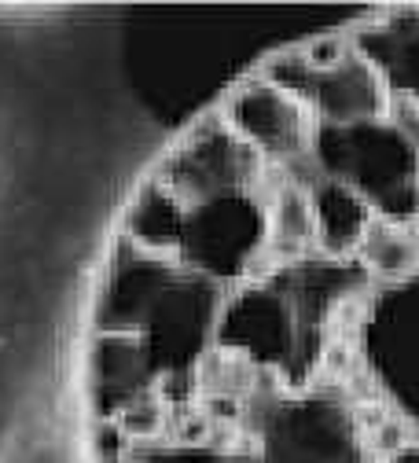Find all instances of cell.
<instances>
[{"instance_id":"cell-1","label":"cell","mask_w":419,"mask_h":463,"mask_svg":"<svg viewBox=\"0 0 419 463\" xmlns=\"http://www.w3.org/2000/svg\"><path fill=\"white\" fill-rule=\"evenodd\" d=\"M313 169L361 195L390 224L419 221V155L386 122L317 126L309 137Z\"/></svg>"},{"instance_id":"cell-2","label":"cell","mask_w":419,"mask_h":463,"mask_svg":"<svg viewBox=\"0 0 419 463\" xmlns=\"http://www.w3.org/2000/svg\"><path fill=\"white\" fill-rule=\"evenodd\" d=\"M272 247L269 203L258 192H232L188 206L176 265L217 287L247 283L254 265Z\"/></svg>"},{"instance_id":"cell-3","label":"cell","mask_w":419,"mask_h":463,"mask_svg":"<svg viewBox=\"0 0 419 463\" xmlns=\"http://www.w3.org/2000/svg\"><path fill=\"white\" fill-rule=\"evenodd\" d=\"M247 463H368V452L361 423L346 401L306 393L265 412Z\"/></svg>"},{"instance_id":"cell-4","label":"cell","mask_w":419,"mask_h":463,"mask_svg":"<svg viewBox=\"0 0 419 463\" xmlns=\"http://www.w3.org/2000/svg\"><path fill=\"white\" fill-rule=\"evenodd\" d=\"M217 345L251 368L290 372L302 361L306 309L290 283H243L221 306Z\"/></svg>"},{"instance_id":"cell-5","label":"cell","mask_w":419,"mask_h":463,"mask_svg":"<svg viewBox=\"0 0 419 463\" xmlns=\"http://www.w3.org/2000/svg\"><path fill=\"white\" fill-rule=\"evenodd\" d=\"M221 306L224 295L217 283L181 269V276L158 298V306L151 309V317L137 335L155 379L185 375L206 361V350L217 335Z\"/></svg>"},{"instance_id":"cell-6","label":"cell","mask_w":419,"mask_h":463,"mask_svg":"<svg viewBox=\"0 0 419 463\" xmlns=\"http://www.w3.org/2000/svg\"><path fill=\"white\" fill-rule=\"evenodd\" d=\"M258 177H262V155L239 140L224 126L221 114L210 122H199L158 169V181L185 206L232 192H254Z\"/></svg>"},{"instance_id":"cell-7","label":"cell","mask_w":419,"mask_h":463,"mask_svg":"<svg viewBox=\"0 0 419 463\" xmlns=\"http://www.w3.org/2000/svg\"><path fill=\"white\" fill-rule=\"evenodd\" d=\"M181 276V265L169 258H151L137 250L126 236H118L103 287L96 295V313L92 327L96 335H140L144 320L158 306V298Z\"/></svg>"},{"instance_id":"cell-8","label":"cell","mask_w":419,"mask_h":463,"mask_svg":"<svg viewBox=\"0 0 419 463\" xmlns=\"http://www.w3.org/2000/svg\"><path fill=\"white\" fill-rule=\"evenodd\" d=\"M224 126L251 144L262 158H276V162H294L309 151V114L306 103L294 99L280 89H272L269 81L254 78L243 81L221 107Z\"/></svg>"},{"instance_id":"cell-9","label":"cell","mask_w":419,"mask_h":463,"mask_svg":"<svg viewBox=\"0 0 419 463\" xmlns=\"http://www.w3.org/2000/svg\"><path fill=\"white\" fill-rule=\"evenodd\" d=\"M390 96L394 92L386 74L365 52L353 48L335 71L317 74L309 103L320 114V126H361V122L386 118Z\"/></svg>"},{"instance_id":"cell-10","label":"cell","mask_w":419,"mask_h":463,"mask_svg":"<svg viewBox=\"0 0 419 463\" xmlns=\"http://www.w3.org/2000/svg\"><path fill=\"white\" fill-rule=\"evenodd\" d=\"M155 372L144 345L133 335H96L89 345V390L100 416H114L144 393H151Z\"/></svg>"},{"instance_id":"cell-11","label":"cell","mask_w":419,"mask_h":463,"mask_svg":"<svg viewBox=\"0 0 419 463\" xmlns=\"http://www.w3.org/2000/svg\"><path fill=\"white\" fill-rule=\"evenodd\" d=\"M306 195H309V213H313V243L328 258H342L361 247V240L368 236V228L376 221L372 206L361 195L328 177H317L306 188Z\"/></svg>"},{"instance_id":"cell-12","label":"cell","mask_w":419,"mask_h":463,"mask_svg":"<svg viewBox=\"0 0 419 463\" xmlns=\"http://www.w3.org/2000/svg\"><path fill=\"white\" fill-rule=\"evenodd\" d=\"M185 213H188V206L176 199L158 177H151L133 195V203L126 206L122 236L151 258L176 261V247H181V232H185Z\"/></svg>"},{"instance_id":"cell-13","label":"cell","mask_w":419,"mask_h":463,"mask_svg":"<svg viewBox=\"0 0 419 463\" xmlns=\"http://www.w3.org/2000/svg\"><path fill=\"white\" fill-rule=\"evenodd\" d=\"M357 250H361L365 265L383 279L408 276L419 261V240L405 224H390V221H372L368 236L361 240Z\"/></svg>"},{"instance_id":"cell-14","label":"cell","mask_w":419,"mask_h":463,"mask_svg":"<svg viewBox=\"0 0 419 463\" xmlns=\"http://www.w3.org/2000/svg\"><path fill=\"white\" fill-rule=\"evenodd\" d=\"M269 221H272V243H280L283 250L306 247L313 240V213H309L306 188L302 184L280 188L276 203L269 206Z\"/></svg>"},{"instance_id":"cell-15","label":"cell","mask_w":419,"mask_h":463,"mask_svg":"<svg viewBox=\"0 0 419 463\" xmlns=\"http://www.w3.org/2000/svg\"><path fill=\"white\" fill-rule=\"evenodd\" d=\"M262 81H269L272 89H280V92H287L294 99L309 103L313 85H317V71L306 63L302 52H280L262 67Z\"/></svg>"},{"instance_id":"cell-16","label":"cell","mask_w":419,"mask_h":463,"mask_svg":"<svg viewBox=\"0 0 419 463\" xmlns=\"http://www.w3.org/2000/svg\"><path fill=\"white\" fill-rule=\"evenodd\" d=\"M137 463H247L224 449H214V445H166V449H151L144 452Z\"/></svg>"},{"instance_id":"cell-17","label":"cell","mask_w":419,"mask_h":463,"mask_svg":"<svg viewBox=\"0 0 419 463\" xmlns=\"http://www.w3.org/2000/svg\"><path fill=\"white\" fill-rule=\"evenodd\" d=\"M162 427V404L155 401V393L137 397L129 409L118 412V430L126 438H140V434H155Z\"/></svg>"},{"instance_id":"cell-18","label":"cell","mask_w":419,"mask_h":463,"mask_svg":"<svg viewBox=\"0 0 419 463\" xmlns=\"http://www.w3.org/2000/svg\"><path fill=\"white\" fill-rule=\"evenodd\" d=\"M353 48H349V41L346 37H338V33H324V37H313L306 48H302V55H306V63L317 71V74H328V71H335L346 55H349Z\"/></svg>"},{"instance_id":"cell-19","label":"cell","mask_w":419,"mask_h":463,"mask_svg":"<svg viewBox=\"0 0 419 463\" xmlns=\"http://www.w3.org/2000/svg\"><path fill=\"white\" fill-rule=\"evenodd\" d=\"M386 122L408 140V147L419 155V99L415 96H390V110H386Z\"/></svg>"},{"instance_id":"cell-20","label":"cell","mask_w":419,"mask_h":463,"mask_svg":"<svg viewBox=\"0 0 419 463\" xmlns=\"http://www.w3.org/2000/svg\"><path fill=\"white\" fill-rule=\"evenodd\" d=\"M394 463H419V449H405V452H397Z\"/></svg>"}]
</instances>
